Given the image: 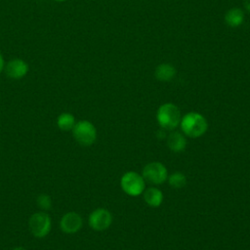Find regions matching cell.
<instances>
[{
    "instance_id": "cell-1",
    "label": "cell",
    "mask_w": 250,
    "mask_h": 250,
    "mask_svg": "<svg viewBox=\"0 0 250 250\" xmlns=\"http://www.w3.org/2000/svg\"><path fill=\"white\" fill-rule=\"evenodd\" d=\"M180 126L184 135L195 139L206 133L208 123L202 114L195 111H190L181 118Z\"/></svg>"
},
{
    "instance_id": "cell-2",
    "label": "cell",
    "mask_w": 250,
    "mask_h": 250,
    "mask_svg": "<svg viewBox=\"0 0 250 250\" xmlns=\"http://www.w3.org/2000/svg\"><path fill=\"white\" fill-rule=\"evenodd\" d=\"M181 111L179 107L172 103L161 104L156 111V120L158 125L164 130H173L181 122Z\"/></svg>"
},
{
    "instance_id": "cell-3",
    "label": "cell",
    "mask_w": 250,
    "mask_h": 250,
    "mask_svg": "<svg viewBox=\"0 0 250 250\" xmlns=\"http://www.w3.org/2000/svg\"><path fill=\"white\" fill-rule=\"evenodd\" d=\"M71 131L75 141L83 146H92L97 139V129L89 120L77 121Z\"/></svg>"
},
{
    "instance_id": "cell-4",
    "label": "cell",
    "mask_w": 250,
    "mask_h": 250,
    "mask_svg": "<svg viewBox=\"0 0 250 250\" xmlns=\"http://www.w3.org/2000/svg\"><path fill=\"white\" fill-rule=\"evenodd\" d=\"M28 227L31 234L34 237L43 238L51 231L52 220L46 212L39 211L30 216Z\"/></svg>"
},
{
    "instance_id": "cell-5",
    "label": "cell",
    "mask_w": 250,
    "mask_h": 250,
    "mask_svg": "<svg viewBox=\"0 0 250 250\" xmlns=\"http://www.w3.org/2000/svg\"><path fill=\"white\" fill-rule=\"evenodd\" d=\"M145 179L137 172L129 171L123 174L120 180V186L123 191L130 196L141 195L145 190Z\"/></svg>"
},
{
    "instance_id": "cell-6",
    "label": "cell",
    "mask_w": 250,
    "mask_h": 250,
    "mask_svg": "<svg viewBox=\"0 0 250 250\" xmlns=\"http://www.w3.org/2000/svg\"><path fill=\"white\" fill-rule=\"evenodd\" d=\"M145 181L152 184V185H161L168 178L167 168L160 162H150L146 164L142 173Z\"/></svg>"
},
{
    "instance_id": "cell-7",
    "label": "cell",
    "mask_w": 250,
    "mask_h": 250,
    "mask_svg": "<svg viewBox=\"0 0 250 250\" xmlns=\"http://www.w3.org/2000/svg\"><path fill=\"white\" fill-rule=\"evenodd\" d=\"M89 226L96 231H103L108 229L112 223V215L105 208H97L89 215Z\"/></svg>"
},
{
    "instance_id": "cell-8",
    "label": "cell",
    "mask_w": 250,
    "mask_h": 250,
    "mask_svg": "<svg viewBox=\"0 0 250 250\" xmlns=\"http://www.w3.org/2000/svg\"><path fill=\"white\" fill-rule=\"evenodd\" d=\"M83 226V219L80 214L74 211L65 213L60 221V228L62 232L73 234L80 230Z\"/></svg>"
},
{
    "instance_id": "cell-9",
    "label": "cell",
    "mask_w": 250,
    "mask_h": 250,
    "mask_svg": "<svg viewBox=\"0 0 250 250\" xmlns=\"http://www.w3.org/2000/svg\"><path fill=\"white\" fill-rule=\"evenodd\" d=\"M27 62L21 59H13L5 66L6 74L12 79H21L28 72Z\"/></svg>"
},
{
    "instance_id": "cell-10",
    "label": "cell",
    "mask_w": 250,
    "mask_h": 250,
    "mask_svg": "<svg viewBox=\"0 0 250 250\" xmlns=\"http://www.w3.org/2000/svg\"><path fill=\"white\" fill-rule=\"evenodd\" d=\"M167 146L174 152H181L187 146L185 135L180 132H172L167 137Z\"/></svg>"
},
{
    "instance_id": "cell-11",
    "label": "cell",
    "mask_w": 250,
    "mask_h": 250,
    "mask_svg": "<svg viewBox=\"0 0 250 250\" xmlns=\"http://www.w3.org/2000/svg\"><path fill=\"white\" fill-rule=\"evenodd\" d=\"M144 199L146 203L150 207H158L163 201L162 191L154 187H150L144 190Z\"/></svg>"
},
{
    "instance_id": "cell-12",
    "label": "cell",
    "mask_w": 250,
    "mask_h": 250,
    "mask_svg": "<svg viewBox=\"0 0 250 250\" xmlns=\"http://www.w3.org/2000/svg\"><path fill=\"white\" fill-rule=\"evenodd\" d=\"M175 74H176V68L172 64L166 63V62L158 64L154 71V75L156 79L163 82L172 80Z\"/></svg>"
},
{
    "instance_id": "cell-13",
    "label": "cell",
    "mask_w": 250,
    "mask_h": 250,
    "mask_svg": "<svg viewBox=\"0 0 250 250\" xmlns=\"http://www.w3.org/2000/svg\"><path fill=\"white\" fill-rule=\"evenodd\" d=\"M244 21V13L241 9L231 8L225 15V21L230 27H237Z\"/></svg>"
},
{
    "instance_id": "cell-14",
    "label": "cell",
    "mask_w": 250,
    "mask_h": 250,
    "mask_svg": "<svg viewBox=\"0 0 250 250\" xmlns=\"http://www.w3.org/2000/svg\"><path fill=\"white\" fill-rule=\"evenodd\" d=\"M76 123L75 117L69 112H62L57 118V125L60 130L67 132L71 131Z\"/></svg>"
},
{
    "instance_id": "cell-15",
    "label": "cell",
    "mask_w": 250,
    "mask_h": 250,
    "mask_svg": "<svg viewBox=\"0 0 250 250\" xmlns=\"http://www.w3.org/2000/svg\"><path fill=\"white\" fill-rule=\"evenodd\" d=\"M168 184L174 188H181L186 186L187 184V178L185 174L181 172H174L172 173L168 178Z\"/></svg>"
},
{
    "instance_id": "cell-16",
    "label": "cell",
    "mask_w": 250,
    "mask_h": 250,
    "mask_svg": "<svg viewBox=\"0 0 250 250\" xmlns=\"http://www.w3.org/2000/svg\"><path fill=\"white\" fill-rule=\"evenodd\" d=\"M36 203L38 207L43 211H48L52 208V199L48 194L41 193L37 196Z\"/></svg>"
},
{
    "instance_id": "cell-17",
    "label": "cell",
    "mask_w": 250,
    "mask_h": 250,
    "mask_svg": "<svg viewBox=\"0 0 250 250\" xmlns=\"http://www.w3.org/2000/svg\"><path fill=\"white\" fill-rule=\"evenodd\" d=\"M4 66H5V64H4V59H3V56H2V54H1V52H0V73L2 72Z\"/></svg>"
},
{
    "instance_id": "cell-18",
    "label": "cell",
    "mask_w": 250,
    "mask_h": 250,
    "mask_svg": "<svg viewBox=\"0 0 250 250\" xmlns=\"http://www.w3.org/2000/svg\"><path fill=\"white\" fill-rule=\"evenodd\" d=\"M243 5H244V8L250 13V0H245Z\"/></svg>"
},
{
    "instance_id": "cell-19",
    "label": "cell",
    "mask_w": 250,
    "mask_h": 250,
    "mask_svg": "<svg viewBox=\"0 0 250 250\" xmlns=\"http://www.w3.org/2000/svg\"><path fill=\"white\" fill-rule=\"evenodd\" d=\"M12 250H26V249H25V248H23V247H21V246H18V247L13 248Z\"/></svg>"
},
{
    "instance_id": "cell-20",
    "label": "cell",
    "mask_w": 250,
    "mask_h": 250,
    "mask_svg": "<svg viewBox=\"0 0 250 250\" xmlns=\"http://www.w3.org/2000/svg\"><path fill=\"white\" fill-rule=\"evenodd\" d=\"M55 1H57V2H64L66 0H55Z\"/></svg>"
}]
</instances>
